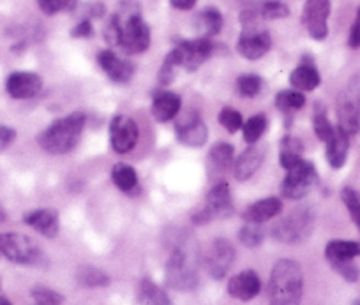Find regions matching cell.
Instances as JSON below:
<instances>
[{"label": "cell", "mask_w": 360, "mask_h": 305, "mask_svg": "<svg viewBox=\"0 0 360 305\" xmlns=\"http://www.w3.org/2000/svg\"><path fill=\"white\" fill-rule=\"evenodd\" d=\"M86 117L85 113L75 112L68 117L55 120L46 127L37 138V143L46 154L64 155L75 150L76 145L82 140L83 129H85Z\"/></svg>", "instance_id": "obj_1"}, {"label": "cell", "mask_w": 360, "mask_h": 305, "mask_svg": "<svg viewBox=\"0 0 360 305\" xmlns=\"http://www.w3.org/2000/svg\"><path fill=\"white\" fill-rule=\"evenodd\" d=\"M304 293L302 268L293 259H279L270 273V305H300Z\"/></svg>", "instance_id": "obj_2"}, {"label": "cell", "mask_w": 360, "mask_h": 305, "mask_svg": "<svg viewBox=\"0 0 360 305\" xmlns=\"http://www.w3.org/2000/svg\"><path fill=\"white\" fill-rule=\"evenodd\" d=\"M338 127L349 138L360 131V74L353 76L339 93Z\"/></svg>", "instance_id": "obj_3"}, {"label": "cell", "mask_w": 360, "mask_h": 305, "mask_svg": "<svg viewBox=\"0 0 360 305\" xmlns=\"http://www.w3.org/2000/svg\"><path fill=\"white\" fill-rule=\"evenodd\" d=\"M166 283L173 290L180 291H189L198 284V272H196L191 254L184 245L173 249L166 261Z\"/></svg>", "instance_id": "obj_4"}, {"label": "cell", "mask_w": 360, "mask_h": 305, "mask_svg": "<svg viewBox=\"0 0 360 305\" xmlns=\"http://www.w3.org/2000/svg\"><path fill=\"white\" fill-rule=\"evenodd\" d=\"M235 214L231 189L226 182H219L209 190L205 197V205L202 210L193 214V223L205 224L212 219H228Z\"/></svg>", "instance_id": "obj_5"}, {"label": "cell", "mask_w": 360, "mask_h": 305, "mask_svg": "<svg viewBox=\"0 0 360 305\" xmlns=\"http://www.w3.org/2000/svg\"><path fill=\"white\" fill-rule=\"evenodd\" d=\"M314 216L311 209H297L272 228V237L283 244H299L309 237Z\"/></svg>", "instance_id": "obj_6"}, {"label": "cell", "mask_w": 360, "mask_h": 305, "mask_svg": "<svg viewBox=\"0 0 360 305\" xmlns=\"http://www.w3.org/2000/svg\"><path fill=\"white\" fill-rule=\"evenodd\" d=\"M148 46H150V29L140 13H129L126 18L120 16L119 48H122L126 53L134 55L143 53L148 50Z\"/></svg>", "instance_id": "obj_7"}, {"label": "cell", "mask_w": 360, "mask_h": 305, "mask_svg": "<svg viewBox=\"0 0 360 305\" xmlns=\"http://www.w3.org/2000/svg\"><path fill=\"white\" fill-rule=\"evenodd\" d=\"M0 252L18 265H39L43 252L32 238L22 233H0Z\"/></svg>", "instance_id": "obj_8"}, {"label": "cell", "mask_w": 360, "mask_h": 305, "mask_svg": "<svg viewBox=\"0 0 360 305\" xmlns=\"http://www.w3.org/2000/svg\"><path fill=\"white\" fill-rule=\"evenodd\" d=\"M316 182L318 173L314 164L311 161L302 159L299 164H295L292 169L286 171V176L281 186V194L288 197V200H302L313 189Z\"/></svg>", "instance_id": "obj_9"}, {"label": "cell", "mask_w": 360, "mask_h": 305, "mask_svg": "<svg viewBox=\"0 0 360 305\" xmlns=\"http://www.w3.org/2000/svg\"><path fill=\"white\" fill-rule=\"evenodd\" d=\"M214 46L212 39L207 37H196V39H179L175 43L173 51L176 53L180 60V67H184L186 71L193 72L212 57Z\"/></svg>", "instance_id": "obj_10"}, {"label": "cell", "mask_w": 360, "mask_h": 305, "mask_svg": "<svg viewBox=\"0 0 360 305\" xmlns=\"http://www.w3.org/2000/svg\"><path fill=\"white\" fill-rule=\"evenodd\" d=\"M140 140V129L136 122L127 115H115L110 122V141L117 154H129Z\"/></svg>", "instance_id": "obj_11"}, {"label": "cell", "mask_w": 360, "mask_h": 305, "mask_svg": "<svg viewBox=\"0 0 360 305\" xmlns=\"http://www.w3.org/2000/svg\"><path fill=\"white\" fill-rule=\"evenodd\" d=\"M328 16H330V0H306L302 11V23L313 39H327Z\"/></svg>", "instance_id": "obj_12"}, {"label": "cell", "mask_w": 360, "mask_h": 305, "mask_svg": "<svg viewBox=\"0 0 360 305\" xmlns=\"http://www.w3.org/2000/svg\"><path fill=\"white\" fill-rule=\"evenodd\" d=\"M270 46H272V37L259 25L244 27L237 41V51L248 60L262 58L263 55L269 53Z\"/></svg>", "instance_id": "obj_13"}, {"label": "cell", "mask_w": 360, "mask_h": 305, "mask_svg": "<svg viewBox=\"0 0 360 305\" xmlns=\"http://www.w3.org/2000/svg\"><path fill=\"white\" fill-rule=\"evenodd\" d=\"M205 268L214 279H223L235 261V247L226 238H216L205 252Z\"/></svg>", "instance_id": "obj_14"}, {"label": "cell", "mask_w": 360, "mask_h": 305, "mask_svg": "<svg viewBox=\"0 0 360 305\" xmlns=\"http://www.w3.org/2000/svg\"><path fill=\"white\" fill-rule=\"evenodd\" d=\"M176 140L188 147H202L209 140V129L196 112H189L176 122Z\"/></svg>", "instance_id": "obj_15"}, {"label": "cell", "mask_w": 360, "mask_h": 305, "mask_svg": "<svg viewBox=\"0 0 360 305\" xmlns=\"http://www.w3.org/2000/svg\"><path fill=\"white\" fill-rule=\"evenodd\" d=\"M43 89V78L36 72L18 71L6 79V90L13 99H32Z\"/></svg>", "instance_id": "obj_16"}, {"label": "cell", "mask_w": 360, "mask_h": 305, "mask_svg": "<svg viewBox=\"0 0 360 305\" xmlns=\"http://www.w3.org/2000/svg\"><path fill=\"white\" fill-rule=\"evenodd\" d=\"M98 62L101 65L103 71L106 72L112 82L119 83V85H127V83L133 79L134 76V64L129 62L127 58L119 57L115 51L112 50H105L98 55Z\"/></svg>", "instance_id": "obj_17"}, {"label": "cell", "mask_w": 360, "mask_h": 305, "mask_svg": "<svg viewBox=\"0 0 360 305\" xmlns=\"http://www.w3.org/2000/svg\"><path fill=\"white\" fill-rule=\"evenodd\" d=\"M262 291V280L255 270H244L237 273L228 283V293L242 301H249Z\"/></svg>", "instance_id": "obj_18"}, {"label": "cell", "mask_w": 360, "mask_h": 305, "mask_svg": "<svg viewBox=\"0 0 360 305\" xmlns=\"http://www.w3.org/2000/svg\"><path fill=\"white\" fill-rule=\"evenodd\" d=\"M263 161H265V148L259 147V145H251V147L245 148V150L235 159V179H237L238 182L249 180L256 171H258L259 166L263 164Z\"/></svg>", "instance_id": "obj_19"}, {"label": "cell", "mask_w": 360, "mask_h": 305, "mask_svg": "<svg viewBox=\"0 0 360 305\" xmlns=\"http://www.w3.org/2000/svg\"><path fill=\"white\" fill-rule=\"evenodd\" d=\"M283 210V201L276 196L263 197V200L255 201L242 214V219L251 224H263L266 221L274 219Z\"/></svg>", "instance_id": "obj_20"}, {"label": "cell", "mask_w": 360, "mask_h": 305, "mask_svg": "<svg viewBox=\"0 0 360 305\" xmlns=\"http://www.w3.org/2000/svg\"><path fill=\"white\" fill-rule=\"evenodd\" d=\"M27 226L36 230L46 238H55L60 230V223H58V214L53 209H36L30 210L23 216Z\"/></svg>", "instance_id": "obj_21"}, {"label": "cell", "mask_w": 360, "mask_h": 305, "mask_svg": "<svg viewBox=\"0 0 360 305\" xmlns=\"http://www.w3.org/2000/svg\"><path fill=\"white\" fill-rule=\"evenodd\" d=\"M180 108H182V99L175 92L165 90V92L155 93L152 99V117L158 122L165 124L173 120L180 113Z\"/></svg>", "instance_id": "obj_22"}, {"label": "cell", "mask_w": 360, "mask_h": 305, "mask_svg": "<svg viewBox=\"0 0 360 305\" xmlns=\"http://www.w3.org/2000/svg\"><path fill=\"white\" fill-rule=\"evenodd\" d=\"M290 83L299 92H311V90L320 86L321 76L318 72L316 65L313 64V60L306 57L302 64L297 69H293V72L290 74Z\"/></svg>", "instance_id": "obj_23"}, {"label": "cell", "mask_w": 360, "mask_h": 305, "mask_svg": "<svg viewBox=\"0 0 360 305\" xmlns=\"http://www.w3.org/2000/svg\"><path fill=\"white\" fill-rule=\"evenodd\" d=\"M325 145H327V161L328 164H330V168L334 169L342 168L346 159H348V150H349L348 134H345L339 127H335L334 134H332V138Z\"/></svg>", "instance_id": "obj_24"}, {"label": "cell", "mask_w": 360, "mask_h": 305, "mask_svg": "<svg viewBox=\"0 0 360 305\" xmlns=\"http://www.w3.org/2000/svg\"><path fill=\"white\" fill-rule=\"evenodd\" d=\"M325 256H327L330 265H334V263L353 261L356 256H360V244L352 240H332L325 247Z\"/></svg>", "instance_id": "obj_25"}, {"label": "cell", "mask_w": 360, "mask_h": 305, "mask_svg": "<svg viewBox=\"0 0 360 305\" xmlns=\"http://www.w3.org/2000/svg\"><path fill=\"white\" fill-rule=\"evenodd\" d=\"M196 25L202 30V37L212 39L214 36H217L223 30V15L216 8H207L202 13H198V16H196Z\"/></svg>", "instance_id": "obj_26"}, {"label": "cell", "mask_w": 360, "mask_h": 305, "mask_svg": "<svg viewBox=\"0 0 360 305\" xmlns=\"http://www.w3.org/2000/svg\"><path fill=\"white\" fill-rule=\"evenodd\" d=\"M302 152L304 145L299 138L293 136H285L281 141V154H279V162H281L283 168L288 171L293 166L299 164L302 161Z\"/></svg>", "instance_id": "obj_27"}, {"label": "cell", "mask_w": 360, "mask_h": 305, "mask_svg": "<svg viewBox=\"0 0 360 305\" xmlns=\"http://www.w3.org/2000/svg\"><path fill=\"white\" fill-rule=\"evenodd\" d=\"M209 159L212 166L219 171H224L228 168H233L235 164V148L226 141H217L212 145L209 152Z\"/></svg>", "instance_id": "obj_28"}, {"label": "cell", "mask_w": 360, "mask_h": 305, "mask_svg": "<svg viewBox=\"0 0 360 305\" xmlns=\"http://www.w3.org/2000/svg\"><path fill=\"white\" fill-rule=\"evenodd\" d=\"M112 180L122 193H133L138 186V175L131 164H119L113 166L112 169Z\"/></svg>", "instance_id": "obj_29"}, {"label": "cell", "mask_w": 360, "mask_h": 305, "mask_svg": "<svg viewBox=\"0 0 360 305\" xmlns=\"http://www.w3.org/2000/svg\"><path fill=\"white\" fill-rule=\"evenodd\" d=\"M138 300H140L141 305H172L168 294L148 279L141 280L140 291H138Z\"/></svg>", "instance_id": "obj_30"}, {"label": "cell", "mask_w": 360, "mask_h": 305, "mask_svg": "<svg viewBox=\"0 0 360 305\" xmlns=\"http://www.w3.org/2000/svg\"><path fill=\"white\" fill-rule=\"evenodd\" d=\"M76 280L85 287H103L110 284V277L92 265H83L76 270Z\"/></svg>", "instance_id": "obj_31"}, {"label": "cell", "mask_w": 360, "mask_h": 305, "mask_svg": "<svg viewBox=\"0 0 360 305\" xmlns=\"http://www.w3.org/2000/svg\"><path fill=\"white\" fill-rule=\"evenodd\" d=\"M252 8L258 11L262 20H281L290 15L288 6L283 4L281 0H259Z\"/></svg>", "instance_id": "obj_32"}, {"label": "cell", "mask_w": 360, "mask_h": 305, "mask_svg": "<svg viewBox=\"0 0 360 305\" xmlns=\"http://www.w3.org/2000/svg\"><path fill=\"white\" fill-rule=\"evenodd\" d=\"M306 105V97L299 90H283L276 96V106L283 113H293L295 110L304 108Z\"/></svg>", "instance_id": "obj_33"}, {"label": "cell", "mask_w": 360, "mask_h": 305, "mask_svg": "<svg viewBox=\"0 0 360 305\" xmlns=\"http://www.w3.org/2000/svg\"><path fill=\"white\" fill-rule=\"evenodd\" d=\"M265 240V230H263L262 224H251L245 223L244 226L238 231V242H240L244 247L255 249L259 247Z\"/></svg>", "instance_id": "obj_34"}, {"label": "cell", "mask_w": 360, "mask_h": 305, "mask_svg": "<svg viewBox=\"0 0 360 305\" xmlns=\"http://www.w3.org/2000/svg\"><path fill=\"white\" fill-rule=\"evenodd\" d=\"M265 131H266V117L262 115V113H259V115L251 117V119H249L248 122H244V126H242V134H244L245 143L249 145L258 143V140L265 134Z\"/></svg>", "instance_id": "obj_35"}, {"label": "cell", "mask_w": 360, "mask_h": 305, "mask_svg": "<svg viewBox=\"0 0 360 305\" xmlns=\"http://www.w3.org/2000/svg\"><path fill=\"white\" fill-rule=\"evenodd\" d=\"M313 129H314V134L318 136V140L325 141V143L330 140L332 134H334L335 131V127L332 126V122L328 120L327 112H325V108H320V105H316V110H314Z\"/></svg>", "instance_id": "obj_36"}, {"label": "cell", "mask_w": 360, "mask_h": 305, "mask_svg": "<svg viewBox=\"0 0 360 305\" xmlns=\"http://www.w3.org/2000/svg\"><path fill=\"white\" fill-rule=\"evenodd\" d=\"M341 200L348 210L349 217L360 231V190L353 189V187H345L341 190Z\"/></svg>", "instance_id": "obj_37"}, {"label": "cell", "mask_w": 360, "mask_h": 305, "mask_svg": "<svg viewBox=\"0 0 360 305\" xmlns=\"http://www.w3.org/2000/svg\"><path fill=\"white\" fill-rule=\"evenodd\" d=\"M263 79L258 74H242L237 79V90L242 97H256L262 92Z\"/></svg>", "instance_id": "obj_38"}, {"label": "cell", "mask_w": 360, "mask_h": 305, "mask_svg": "<svg viewBox=\"0 0 360 305\" xmlns=\"http://www.w3.org/2000/svg\"><path fill=\"white\" fill-rule=\"evenodd\" d=\"M79 0H37L41 11L46 16L58 15V13L75 11Z\"/></svg>", "instance_id": "obj_39"}, {"label": "cell", "mask_w": 360, "mask_h": 305, "mask_svg": "<svg viewBox=\"0 0 360 305\" xmlns=\"http://www.w3.org/2000/svg\"><path fill=\"white\" fill-rule=\"evenodd\" d=\"M180 67V60L179 57H176L175 51H169L168 55L165 57V60H162V65L161 69H159V83L161 85H169V83L175 79L176 76V69Z\"/></svg>", "instance_id": "obj_40"}, {"label": "cell", "mask_w": 360, "mask_h": 305, "mask_svg": "<svg viewBox=\"0 0 360 305\" xmlns=\"http://www.w3.org/2000/svg\"><path fill=\"white\" fill-rule=\"evenodd\" d=\"M217 120H219L221 126L228 131V133L235 134L237 131L242 129L244 126V119H242L240 112H237L235 108H223L217 115Z\"/></svg>", "instance_id": "obj_41"}, {"label": "cell", "mask_w": 360, "mask_h": 305, "mask_svg": "<svg viewBox=\"0 0 360 305\" xmlns=\"http://www.w3.org/2000/svg\"><path fill=\"white\" fill-rule=\"evenodd\" d=\"M32 297L36 300V305H62V300H64L60 293L44 286L34 287Z\"/></svg>", "instance_id": "obj_42"}, {"label": "cell", "mask_w": 360, "mask_h": 305, "mask_svg": "<svg viewBox=\"0 0 360 305\" xmlns=\"http://www.w3.org/2000/svg\"><path fill=\"white\" fill-rule=\"evenodd\" d=\"M103 36H105V41L110 44V46H119V37H120V16H119V13H117V15L110 16V20L106 22L105 29H103Z\"/></svg>", "instance_id": "obj_43"}, {"label": "cell", "mask_w": 360, "mask_h": 305, "mask_svg": "<svg viewBox=\"0 0 360 305\" xmlns=\"http://www.w3.org/2000/svg\"><path fill=\"white\" fill-rule=\"evenodd\" d=\"M332 268H334L335 272L342 277V279L348 280V283H355V280H359V277H360L359 266H356L353 261L334 263V265H332Z\"/></svg>", "instance_id": "obj_44"}, {"label": "cell", "mask_w": 360, "mask_h": 305, "mask_svg": "<svg viewBox=\"0 0 360 305\" xmlns=\"http://www.w3.org/2000/svg\"><path fill=\"white\" fill-rule=\"evenodd\" d=\"M94 34V29H92V23L90 20H82L75 29L71 30V36L76 37V39H82V37H90Z\"/></svg>", "instance_id": "obj_45"}, {"label": "cell", "mask_w": 360, "mask_h": 305, "mask_svg": "<svg viewBox=\"0 0 360 305\" xmlns=\"http://www.w3.org/2000/svg\"><path fill=\"white\" fill-rule=\"evenodd\" d=\"M348 44L349 48L356 50L360 48V9L355 16V22H353L352 30H349V37H348Z\"/></svg>", "instance_id": "obj_46"}, {"label": "cell", "mask_w": 360, "mask_h": 305, "mask_svg": "<svg viewBox=\"0 0 360 305\" xmlns=\"http://www.w3.org/2000/svg\"><path fill=\"white\" fill-rule=\"evenodd\" d=\"M16 131L9 126H0V152L6 150L15 141Z\"/></svg>", "instance_id": "obj_47"}, {"label": "cell", "mask_w": 360, "mask_h": 305, "mask_svg": "<svg viewBox=\"0 0 360 305\" xmlns=\"http://www.w3.org/2000/svg\"><path fill=\"white\" fill-rule=\"evenodd\" d=\"M169 4L180 11H189V9L195 8L196 0H169Z\"/></svg>", "instance_id": "obj_48"}, {"label": "cell", "mask_w": 360, "mask_h": 305, "mask_svg": "<svg viewBox=\"0 0 360 305\" xmlns=\"http://www.w3.org/2000/svg\"><path fill=\"white\" fill-rule=\"evenodd\" d=\"M105 13H106V9L101 2H92V4L89 6V15L92 16V18H101Z\"/></svg>", "instance_id": "obj_49"}, {"label": "cell", "mask_w": 360, "mask_h": 305, "mask_svg": "<svg viewBox=\"0 0 360 305\" xmlns=\"http://www.w3.org/2000/svg\"><path fill=\"white\" fill-rule=\"evenodd\" d=\"M0 305H13L8 298H0Z\"/></svg>", "instance_id": "obj_50"}, {"label": "cell", "mask_w": 360, "mask_h": 305, "mask_svg": "<svg viewBox=\"0 0 360 305\" xmlns=\"http://www.w3.org/2000/svg\"><path fill=\"white\" fill-rule=\"evenodd\" d=\"M2 221H6V212L2 210V207H0V223H2Z\"/></svg>", "instance_id": "obj_51"}, {"label": "cell", "mask_w": 360, "mask_h": 305, "mask_svg": "<svg viewBox=\"0 0 360 305\" xmlns=\"http://www.w3.org/2000/svg\"><path fill=\"white\" fill-rule=\"evenodd\" d=\"M353 305H360V298H359V300H356V301H355V304H353Z\"/></svg>", "instance_id": "obj_52"}]
</instances>
